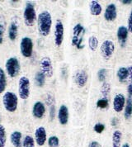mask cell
Listing matches in <instances>:
<instances>
[{"label": "cell", "mask_w": 132, "mask_h": 147, "mask_svg": "<svg viewBox=\"0 0 132 147\" xmlns=\"http://www.w3.org/2000/svg\"><path fill=\"white\" fill-rule=\"evenodd\" d=\"M128 71H129V84H132V65L128 67Z\"/></svg>", "instance_id": "f35d334b"}, {"label": "cell", "mask_w": 132, "mask_h": 147, "mask_svg": "<svg viewBox=\"0 0 132 147\" xmlns=\"http://www.w3.org/2000/svg\"><path fill=\"white\" fill-rule=\"evenodd\" d=\"M117 78L120 82H124L129 77V71H128V68L125 67H121L119 68L118 71H117Z\"/></svg>", "instance_id": "7402d4cb"}, {"label": "cell", "mask_w": 132, "mask_h": 147, "mask_svg": "<svg viewBox=\"0 0 132 147\" xmlns=\"http://www.w3.org/2000/svg\"><path fill=\"white\" fill-rule=\"evenodd\" d=\"M64 32L65 28L63 22L61 20L58 19L55 26V44L56 47H60L62 45L64 40Z\"/></svg>", "instance_id": "9c48e42d"}, {"label": "cell", "mask_w": 132, "mask_h": 147, "mask_svg": "<svg viewBox=\"0 0 132 147\" xmlns=\"http://www.w3.org/2000/svg\"><path fill=\"white\" fill-rule=\"evenodd\" d=\"M58 118L61 125H66L69 121V109L65 105H61L58 112Z\"/></svg>", "instance_id": "2e32d148"}, {"label": "cell", "mask_w": 132, "mask_h": 147, "mask_svg": "<svg viewBox=\"0 0 132 147\" xmlns=\"http://www.w3.org/2000/svg\"><path fill=\"white\" fill-rule=\"evenodd\" d=\"M121 147H130V145H129L128 143H125Z\"/></svg>", "instance_id": "b9f144b4"}, {"label": "cell", "mask_w": 132, "mask_h": 147, "mask_svg": "<svg viewBox=\"0 0 132 147\" xmlns=\"http://www.w3.org/2000/svg\"><path fill=\"white\" fill-rule=\"evenodd\" d=\"M33 116L36 118H42L46 113V107L43 102H36L32 108Z\"/></svg>", "instance_id": "9a60e30c"}, {"label": "cell", "mask_w": 132, "mask_h": 147, "mask_svg": "<svg viewBox=\"0 0 132 147\" xmlns=\"http://www.w3.org/2000/svg\"><path fill=\"white\" fill-rule=\"evenodd\" d=\"M121 3L123 4H131L132 3V0H121Z\"/></svg>", "instance_id": "60d3db41"}, {"label": "cell", "mask_w": 132, "mask_h": 147, "mask_svg": "<svg viewBox=\"0 0 132 147\" xmlns=\"http://www.w3.org/2000/svg\"><path fill=\"white\" fill-rule=\"evenodd\" d=\"M125 98L121 94H117L113 99V108L117 113H121L125 105Z\"/></svg>", "instance_id": "4fadbf2b"}, {"label": "cell", "mask_w": 132, "mask_h": 147, "mask_svg": "<svg viewBox=\"0 0 132 147\" xmlns=\"http://www.w3.org/2000/svg\"><path fill=\"white\" fill-rule=\"evenodd\" d=\"M18 94L22 100H26L30 95V80L26 76H22L18 81Z\"/></svg>", "instance_id": "5b68a950"}, {"label": "cell", "mask_w": 132, "mask_h": 147, "mask_svg": "<svg viewBox=\"0 0 132 147\" xmlns=\"http://www.w3.org/2000/svg\"><path fill=\"white\" fill-rule=\"evenodd\" d=\"M54 102H55V98H54V96H53L52 94H47V97H46V103L48 105H50V106H52V105H54L53 104Z\"/></svg>", "instance_id": "836d02e7"}, {"label": "cell", "mask_w": 132, "mask_h": 147, "mask_svg": "<svg viewBox=\"0 0 132 147\" xmlns=\"http://www.w3.org/2000/svg\"><path fill=\"white\" fill-rule=\"evenodd\" d=\"M88 147H101V146H100L99 142L96 141V140H92V141H91V142L89 143Z\"/></svg>", "instance_id": "74e56055"}, {"label": "cell", "mask_w": 132, "mask_h": 147, "mask_svg": "<svg viewBox=\"0 0 132 147\" xmlns=\"http://www.w3.org/2000/svg\"><path fill=\"white\" fill-rule=\"evenodd\" d=\"M23 18H24V22L27 27H32L35 24L36 15L35 5L32 2H29L26 3V7L24 9Z\"/></svg>", "instance_id": "277c9868"}, {"label": "cell", "mask_w": 132, "mask_h": 147, "mask_svg": "<svg viewBox=\"0 0 132 147\" xmlns=\"http://www.w3.org/2000/svg\"><path fill=\"white\" fill-rule=\"evenodd\" d=\"M0 147H2V146H0Z\"/></svg>", "instance_id": "7bdbcfd3"}, {"label": "cell", "mask_w": 132, "mask_h": 147, "mask_svg": "<svg viewBox=\"0 0 132 147\" xmlns=\"http://www.w3.org/2000/svg\"><path fill=\"white\" fill-rule=\"evenodd\" d=\"M10 140L14 147H22V133L20 131H13L10 136Z\"/></svg>", "instance_id": "ac0fdd59"}, {"label": "cell", "mask_w": 132, "mask_h": 147, "mask_svg": "<svg viewBox=\"0 0 132 147\" xmlns=\"http://www.w3.org/2000/svg\"><path fill=\"white\" fill-rule=\"evenodd\" d=\"M22 147H35V140L32 136H26L22 142Z\"/></svg>", "instance_id": "83f0119b"}, {"label": "cell", "mask_w": 132, "mask_h": 147, "mask_svg": "<svg viewBox=\"0 0 132 147\" xmlns=\"http://www.w3.org/2000/svg\"><path fill=\"white\" fill-rule=\"evenodd\" d=\"M18 36V25L16 22H12L8 29V37L11 40H15Z\"/></svg>", "instance_id": "603a6c76"}, {"label": "cell", "mask_w": 132, "mask_h": 147, "mask_svg": "<svg viewBox=\"0 0 132 147\" xmlns=\"http://www.w3.org/2000/svg\"><path fill=\"white\" fill-rule=\"evenodd\" d=\"M98 78L100 82H105L106 78V69H101L98 72Z\"/></svg>", "instance_id": "1f68e13d"}, {"label": "cell", "mask_w": 132, "mask_h": 147, "mask_svg": "<svg viewBox=\"0 0 132 147\" xmlns=\"http://www.w3.org/2000/svg\"><path fill=\"white\" fill-rule=\"evenodd\" d=\"M7 86V80L5 72L0 68V94L4 92Z\"/></svg>", "instance_id": "d4e9b609"}, {"label": "cell", "mask_w": 132, "mask_h": 147, "mask_svg": "<svg viewBox=\"0 0 132 147\" xmlns=\"http://www.w3.org/2000/svg\"><path fill=\"white\" fill-rule=\"evenodd\" d=\"M48 145L50 147H58L59 146V138L55 136H52L48 139Z\"/></svg>", "instance_id": "f546056e"}, {"label": "cell", "mask_w": 132, "mask_h": 147, "mask_svg": "<svg viewBox=\"0 0 132 147\" xmlns=\"http://www.w3.org/2000/svg\"><path fill=\"white\" fill-rule=\"evenodd\" d=\"M84 33H85L84 27L79 23L75 25L73 29L72 45L79 50H81L84 47V45H83V40H84Z\"/></svg>", "instance_id": "7a4b0ae2"}, {"label": "cell", "mask_w": 132, "mask_h": 147, "mask_svg": "<svg viewBox=\"0 0 132 147\" xmlns=\"http://www.w3.org/2000/svg\"><path fill=\"white\" fill-rule=\"evenodd\" d=\"M35 80L36 84L38 87H43L46 82V75L42 73L41 71L37 72L36 76H35Z\"/></svg>", "instance_id": "cb8c5ba5"}, {"label": "cell", "mask_w": 132, "mask_h": 147, "mask_svg": "<svg viewBox=\"0 0 132 147\" xmlns=\"http://www.w3.org/2000/svg\"><path fill=\"white\" fill-rule=\"evenodd\" d=\"M20 50L22 55L26 57L29 58L32 56L33 52V41L30 37H23L21 43H20Z\"/></svg>", "instance_id": "52a82bcc"}, {"label": "cell", "mask_w": 132, "mask_h": 147, "mask_svg": "<svg viewBox=\"0 0 132 147\" xmlns=\"http://www.w3.org/2000/svg\"><path fill=\"white\" fill-rule=\"evenodd\" d=\"M52 26V17L48 11H43L37 17V27L40 36H47Z\"/></svg>", "instance_id": "6da1fadb"}, {"label": "cell", "mask_w": 132, "mask_h": 147, "mask_svg": "<svg viewBox=\"0 0 132 147\" xmlns=\"http://www.w3.org/2000/svg\"><path fill=\"white\" fill-rule=\"evenodd\" d=\"M3 103L4 108L9 113H13L18 108V98L13 92H7L3 97Z\"/></svg>", "instance_id": "3957f363"}, {"label": "cell", "mask_w": 132, "mask_h": 147, "mask_svg": "<svg viewBox=\"0 0 132 147\" xmlns=\"http://www.w3.org/2000/svg\"><path fill=\"white\" fill-rule=\"evenodd\" d=\"M122 132L120 130H115L112 134V147H121Z\"/></svg>", "instance_id": "ffe728a7"}, {"label": "cell", "mask_w": 132, "mask_h": 147, "mask_svg": "<svg viewBox=\"0 0 132 147\" xmlns=\"http://www.w3.org/2000/svg\"><path fill=\"white\" fill-rule=\"evenodd\" d=\"M35 140L36 144L42 146L45 145L46 140H47V136H46V131L44 127H39L36 129L35 131Z\"/></svg>", "instance_id": "8fae6325"}, {"label": "cell", "mask_w": 132, "mask_h": 147, "mask_svg": "<svg viewBox=\"0 0 132 147\" xmlns=\"http://www.w3.org/2000/svg\"><path fill=\"white\" fill-rule=\"evenodd\" d=\"M88 46H89V49L92 51H95L98 46V39L95 36H90L88 39Z\"/></svg>", "instance_id": "4316f807"}, {"label": "cell", "mask_w": 132, "mask_h": 147, "mask_svg": "<svg viewBox=\"0 0 132 147\" xmlns=\"http://www.w3.org/2000/svg\"><path fill=\"white\" fill-rule=\"evenodd\" d=\"M4 31H5V28H4V26L0 23V44L3 43V35H4Z\"/></svg>", "instance_id": "e575fe53"}, {"label": "cell", "mask_w": 132, "mask_h": 147, "mask_svg": "<svg viewBox=\"0 0 132 147\" xmlns=\"http://www.w3.org/2000/svg\"><path fill=\"white\" fill-rule=\"evenodd\" d=\"M128 31L132 33V9L128 18Z\"/></svg>", "instance_id": "8d00e7d4"}, {"label": "cell", "mask_w": 132, "mask_h": 147, "mask_svg": "<svg viewBox=\"0 0 132 147\" xmlns=\"http://www.w3.org/2000/svg\"><path fill=\"white\" fill-rule=\"evenodd\" d=\"M111 92V86L109 84V83L107 82H103L102 84V87H101V94L103 96V98H106L107 99V97Z\"/></svg>", "instance_id": "484cf974"}, {"label": "cell", "mask_w": 132, "mask_h": 147, "mask_svg": "<svg viewBox=\"0 0 132 147\" xmlns=\"http://www.w3.org/2000/svg\"><path fill=\"white\" fill-rule=\"evenodd\" d=\"M6 142V131L5 128L0 125V146L4 147Z\"/></svg>", "instance_id": "f1b7e54d"}, {"label": "cell", "mask_w": 132, "mask_h": 147, "mask_svg": "<svg viewBox=\"0 0 132 147\" xmlns=\"http://www.w3.org/2000/svg\"><path fill=\"white\" fill-rule=\"evenodd\" d=\"M5 67H6L7 74L11 78H14L18 74L20 71L19 60H18L16 57H11L7 60Z\"/></svg>", "instance_id": "8992f818"}, {"label": "cell", "mask_w": 132, "mask_h": 147, "mask_svg": "<svg viewBox=\"0 0 132 147\" xmlns=\"http://www.w3.org/2000/svg\"><path fill=\"white\" fill-rule=\"evenodd\" d=\"M104 130H105V125L102 123H97L93 127V131L98 134L102 133L104 131Z\"/></svg>", "instance_id": "d6a6232c"}, {"label": "cell", "mask_w": 132, "mask_h": 147, "mask_svg": "<svg viewBox=\"0 0 132 147\" xmlns=\"http://www.w3.org/2000/svg\"><path fill=\"white\" fill-rule=\"evenodd\" d=\"M118 118L117 117H113L111 121V124L113 127H117V126L118 125Z\"/></svg>", "instance_id": "ab89813d"}, {"label": "cell", "mask_w": 132, "mask_h": 147, "mask_svg": "<svg viewBox=\"0 0 132 147\" xmlns=\"http://www.w3.org/2000/svg\"><path fill=\"white\" fill-rule=\"evenodd\" d=\"M132 115V98L131 97H129L126 100H125V113L124 117L126 120L130 119Z\"/></svg>", "instance_id": "44dd1931"}, {"label": "cell", "mask_w": 132, "mask_h": 147, "mask_svg": "<svg viewBox=\"0 0 132 147\" xmlns=\"http://www.w3.org/2000/svg\"><path fill=\"white\" fill-rule=\"evenodd\" d=\"M89 7H90V13L93 16H99L102 12V6L100 5V3L98 1H95V0H92L90 2Z\"/></svg>", "instance_id": "d6986e66"}, {"label": "cell", "mask_w": 132, "mask_h": 147, "mask_svg": "<svg viewBox=\"0 0 132 147\" xmlns=\"http://www.w3.org/2000/svg\"><path fill=\"white\" fill-rule=\"evenodd\" d=\"M40 66L41 69V72L46 76L51 78L54 74L53 70L52 61L50 57H43L40 61Z\"/></svg>", "instance_id": "30bf717a"}, {"label": "cell", "mask_w": 132, "mask_h": 147, "mask_svg": "<svg viewBox=\"0 0 132 147\" xmlns=\"http://www.w3.org/2000/svg\"><path fill=\"white\" fill-rule=\"evenodd\" d=\"M55 116V105H52V106H51V108H50V117H51V121L54 120Z\"/></svg>", "instance_id": "d590c367"}, {"label": "cell", "mask_w": 132, "mask_h": 147, "mask_svg": "<svg viewBox=\"0 0 132 147\" xmlns=\"http://www.w3.org/2000/svg\"><path fill=\"white\" fill-rule=\"evenodd\" d=\"M128 28L123 26L119 27L117 30V38L121 47H125L126 39L128 37Z\"/></svg>", "instance_id": "e0dca14e"}, {"label": "cell", "mask_w": 132, "mask_h": 147, "mask_svg": "<svg viewBox=\"0 0 132 147\" xmlns=\"http://www.w3.org/2000/svg\"><path fill=\"white\" fill-rule=\"evenodd\" d=\"M109 105V102H108V100L106 98H100L98 102H97V107L98 108H101V109H104V108H106Z\"/></svg>", "instance_id": "4dcf8cb0"}, {"label": "cell", "mask_w": 132, "mask_h": 147, "mask_svg": "<svg viewBox=\"0 0 132 147\" xmlns=\"http://www.w3.org/2000/svg\"><path fill=\"white\" fill-rule=\"evenodd\" d=\"M117 17V12L116 5L113 3L108 4L105 9L104 18L107 22H113V21L116 20Z\"/></svg>", "instance_id": "5bb4252c"}, {"label": "cell", "mask_w": 132, "mask_h": 147, "mask_svg": "<svg viewBox=\"0 0 132 147\" xmlns=\"http://www.w3.org/2000/svg\"><path fill=\"white\" fill-rule=\"evenodd\" d=\"M88 74L84 69L78 70L74 74V82L79 88H83L85 86L88 82Z\"/></svg>", "instance_id": "7c38bea8"}, {"label": "cell", "mask_w": 132, "mask_h": 147, "mask_svg": "<svg viewBox=\"0 0 132 147\" xmlns=\"http://www.w3.org/2000/svg\"><path fill=\"white\" fill-rule=\"evenodd\" d=\"M114 51H115V45L112 40H104L100 47L101 54L106 60L111 59V57L114 53Z\"/></svg>", "instance_id": "ba28073f"}]
</instances>
